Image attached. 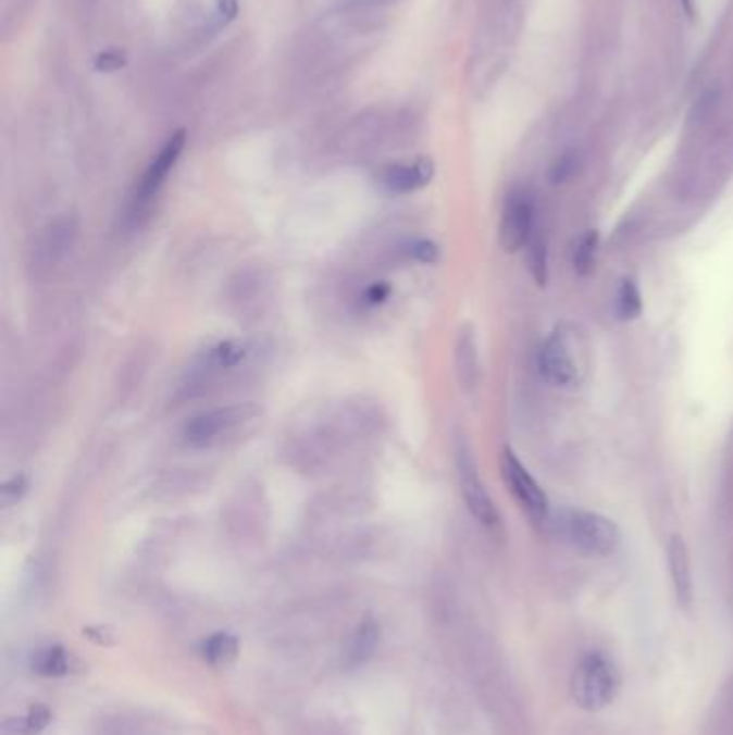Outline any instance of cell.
<instances>
[{
	"label": "cell",
	"mask_w": 733,
	"mask_h": 735,
	"mask_svg": "<svg viewBox=\"0 0 733 735\" xmlns=\"http://www.w3.org/2000/svg\"><path fill=\"white\" fill-rule=\"evenodd\" d=\"M622 688V673L611 656L592 649L581 656L570 677L572 701L585 712H600L609 708Z\"/></svg>",
	"instance_id": "6da1fadb"
},
{
	"label": "cell",
	"mask_w": 733,
	"mask_h": 735,
	"mask_svg": "<svg viewBox=\"0 0 733 735\" xmlns=\"http://www.w3.org/2000/svg\"><path fill=\"white\" fill-rule=\"evenodd\" d=\"M550 525L568 545L592 557H609L622 547L620 525L600 512L566 508L550 519Z\"/></svg>",
	"instance_id": "7a4b0ae2"
},
{
	"label": "cell",
	"mask_w": 733,
	"mask_h": 735,
	"mask_svg": "<svg viewBox=\"0 0 733 735\" xmlns=\"http://www.w3.org/2000/svg\"><path fill=\"white\" fill-rule=\"evenodd\" d=\"M543 378L552 387H576L589 370V351L585 338L566 325L555 327L538 353Z\"/></svg>",
	"instance_id": "3957f363"
},
{
	"label": "cell",
	"mask_w": 733,
	"mask_h": 735,
	"mask_svg": "<svg viewBox=\"0 0 733 735\" xmlns=\"http://www.w3.org/2000/svg\"><path fill=\"white\" fill-rule=\"evenodd\" d=\"M185 142H187V134L185 129H177L166 142L164 147L158 151V155L149 162L147 171L142 173L140 182L136 185L132 200H129V220L134 224H140V220L147 215V211L151 209L153 200L158 198V194L162 191V187L169 182L171 173L175 171L182 153H184Z\"/></svg>",
	"instance_id": "277c9868"
},
{
	"label": "cell",
	"mask_w": 733,
	"mask_h": 735,
	"mask_svg": "<svg viewBox=\"0 0 733 735\" xmlns=\"http://www.w3.org/2000/svg\"><path fill=\"white\" fill-rule=\"evenodd\" d=\"M257 409L252 404H226L202 411L194 415L184 426V444L191 450H207L218 444L226 435H233L239 426L254 420Z\"/></svg>",
	"instance_id": "5b68a950"
},
{
	"label": "cell",
	"mask_w": 733,
	"mask_h": 735,
	"mask_svg": "<svg viewBox=\"0 0 733 735\" xmlns=\"http://www.w3.org/2000/svg\"><path fill=\"white\" fill-rule=\"evenodd\" d=\"M501 473H504V479H506L510 493L514 495V499L519 501V506L523 508L527 519L536 527L550 525L552 514H550L549 495L538 484V479L530 473V469L523 464V460L519 459L514 454V450L508 448V446L501 450Z\"/></svg>",
	"instance_id": "8992f818"
},
{
	"label": "cell",
	"mask_w": 733,
	"mask_h": 735,
	"mask_svg": "<svg viewBox=\"0 0 733 735\" xmlns=\"http://www.w3.org/2000/svg\"><path fill=\"white\" fill-rule=\"evenodd\" d=\"M457 471H459L460 495L471 516L486 530H497L501 525L499 510L495 501L490 499V495L486 493V486L480 479L475 460L467 450V446H459L457 450Z\"/></svg>",
	"instance_id": "52a82bcc"
},
{
	"label": "cell",
	"mask_w": 733,
	"mask_h": 735,
	"mask_svg": "<svg viewBox=\"0 0 733 735\" xmlns=\"http://www.w3.org/2000/svg\"><path fill=\"white\" fill-rule=\"evenodd\" d=\"M534 198L525 189L512 191L501 209L499 244L506 252L523 250L534 237Z\"/></svg>",
	"instance_id": "ba28073f"
},
{
	"label": "cell",
	"mask_w": 733,
	"mask_h": 735,
	"mask_svg": "<svg viewBox=\"0 0 733 735\" xmlns=\"http://www.w3.org/2000/svg\"><path fill=\"white\" fill-rule=\"evenodd\" d=\"M78 231H80V222L72 213L61 215L54 222H50L33 248V265L37 270H50L59 265L76 246Z\"/></svg>",
	"instance_id": "9c48e42d"
},
{
	"label": "cell",
	"mask_w": 733,
	"mask_h": 735,
	"mask_svg": "<svg viewBox=\"0 0 733 735\" xmlns=\"http://www.w3.org/2000/svg\"><path fill=\"white\" fill-rule=\"evenodd\" d=\"M667 565L673 583V591L678 598V605L684 611L693 609L695 602V583H693V565H691V552L680 534H673L667 543Z\"/></svg>",
	"instance_id": "30bf717a"
},
{
	"label": "cell",
	"mask_w": 733,
	"mask_h": 735,
	"mask_svg": "<svg viewBox=\"0 0 733 735\" xmlns=\"http://www.w3.org/2000/svg\"><path fill=\"white\" fill-rule=\"evenodd\" d=\"M435 164L428 158H420L405 164H392L381 171L378 182L392 194H411L433 182Z\"/></svg>",
	"instance_id": "8fae6325"
},
{
	"label": "cell",
	"mask_w": 733,
	"mask_h": 735,
	"mask_svg": "<svg viewBox=\"0 0 733 735\" xmlns=\"http://www.w3.org/2000/svg\"><path fill=\"white\" fill-rule=\"evenodd\" d=\"M455 366L460 387L471 391L480 381V356H477V340L475 332L467 325L460 329L455 347Z\"/></svg>",
	"instance_id": "7c38bea8"
},
{
	"label": "cell",
	"mask_w": 733,
	"mask_h": 735,
	"mask_svg": "<svg viewBox=\"0 0 733 735\" xmlns=\"http://www.w3.org/2000/svg\"><path fill=\"white\" fill-rule=\"evenodd\" d=\"M378 637H381V628L372 618H366L364 622H360L358 628L351 633L349 641L345 645L343 664L349 667V669H356V667L368 662L374 656Z\"/></svg>",
	"instance_id": "4fadbf2b"
},
{
	"label": "cell",
	"mask_w": 733,
	"mask_h": 735,
	"mask_svg": "<svg viewBox=\"0 0 733 735\" xmlns=\"http://www.w3.org/2000/svg\"><path fill=\"white\" fill-rule=\"evenodd\" d=\"M76 667L74 656L63 645H46L35 649L30 656V669L44 677H63L70 675Z\"/></svg>",
	"instance_id": "5bb4252c"
},
{
	"label": "cell",
	"mask_w": 733,
	"mask_h": 735,
	"mask_svg": "<svg viewBox=\"0 0 733 735\" xmlns=\"http://www.w3.org/2000/svg\"><path fill=\"white\" fill-rule=\"evenodd\" d=\"M200 653L202 658L211 664V667H226L231 664L237 653H239V641L235 635L231 633H215L211 635L209 639L202 641V647H200Z\"/></svg>",
	"instance_id": "9a60e30c"
},
{
	"label": "cell",
	"mask_w": 733,
	"mask_h": 735,
	"mask_svg": "<svg viewBox=\"0 0 733 735\" xmlns=\"http://www.w3.org/2000/svg\"><path fill=\"white\" fill-rule=\"evenodd\" d=\"M250 353H252V347L248 340H226L209 351L207 364L215 370H228V368L239 366L241 362H246Z\"/></svg>",
	"instance_id": "2e32d148"
},
{
	"label": "cell",
	"mask_w": 733,
	"mask_h": 735,
	"mask_svg": "<svg viewBox=\"0 0 733 735\" xmlns=\"http://www.w3.org/2000/svg\"><path fill=\"white\" fill-rule=\"evenodd\" d=\"M598 246H600V233L598 231H585L574 248H572V270L576 276H587L594 270L596 263V254H598Z\"/></svg>",
	"instance_id": "e0dca14e"
},
{
	"label": "cell",
	"mask_w": 733,
	"mask_h": 735,
	"mask_svg": "<svg viewBox=\"0 0 733 735\" xmlns=\"http://www.w3.org/2000/svg\"><path fill=\"white\" fill-rule=\"evenodd\" d=\"M643 312V297L635 277H624L618 288L616 314L620 321H635Z\"/></svg>",
	"instance_id": "ac0fdd59"
},
{
	"label": "cell",
	"mask_w": 733,
	"mask_h": 735,
	"mask_svg": "<svg viewBox=\"0 0 733 735\" xmlns=\"http://www.w3.org/2000/svg\"><path fill=\"white\" fill-rule=\"evenodd\" d=\"M52 721V714L46 706H33L22 719H15L13 725L15 727V735H37L41 734Z\"/></svg>",
	"instance_id": "d6986e66"
},
{
	"label": "cell",
	"mask_w": 733,
	"mask_h": 735,
	"mask_svg": "<svg viewBox=\"0 0 733 735\" xmlns=\"http://www.w3.org/2000/svg\"><path fill=\"white\" fill-rule=\"evenodd\" d=\"M530 246V272L538 286H547L549 279V250L547 241L541 237H532Z\"/></svg>",
	"instance_id": "ffe728a7"
},
{
	"label": "cell",
	"mask_w": 733,
	"mask_h": 735,
	"mask_svg": "<svg viewBox=\"0 0 733 735\" xmlns=\"http://www.w3.org/2000/svg\"><path fill=\"white\" fill-rule=\"evenodd\" d=\"M405 252H407V259H411V261H415V263H422V265H433V263H437L439 257H442L439 246H437L435 241H431V239H418V241H411V244L405 248Z\"/></svg>",
	"instance_id": "44dd1931"
},
{
	"label": "cell",
	"mask_w": 733,
	"mask_h": 735,
	"mask_svg": "<svg viewBox=\"0 0 733 735\" xmlns=\"http://www.w3.org/2000/svg\"><path fill=\"white\" fill-rule=\"evenodd\" d=\"M576 166H579V160H576L574 153L561 155V158L555 160V164L550 166V182H552V184H563V182L572 179V175L576 173Z\"/></svg>",
	"instance_id": "7402d4cb"
},
{
	"label": "cell",
	"mask_w": 733,
	"mask_h": 735,
	"mask_svg": "<svg viewBox=\"0 0 733 735\" xmlns=\"http://www.w3.org/2000/svg\"><path fill=\"white\" fill-rule=\"evenodd\" d=\"M125 65H127V59H125V54H121L119 50H103V52H99L97 59H95V70H97V72H105V74L119 72V70H123Z\"/></svg>",
	"instance_id": "603a6c76"
},
{
	"label": "cell",
	"mask_w": 733,
	"mask_h": 735,
	"mask_svg": "<svg viewBox=\"0 0 733 735\" xmlns=\"http://www.w3.org/2000/svg\"><path fill=\"white\" fill-rule=\"evenodd\" d=\"M83 633L89 641L101 645V647H110V645L116 644V633L110 626H89Z\"/></svg>",
	"instance_id": "cb8c5ba5"
},
{
	"label": "cell",
	"mask_w": 733,
	"mask_h": 735,
	"mask_svg": "<svg viewBox=\"0 0 733 735\" xmlns=\"http://www.w3.org/2000/svg\"><path fill=\"white\" fill-rule=\"evenodd\" d=\"M26 490V479L22 477V475H13L9 482H4V486H2V499H4V503L9 506V503H13V501H17L20 497H22V493Z\"/></svg>",
	"instance_id": "d4e9b609"
},
{
	"label": "cell",
	"mask_w": 733,
	"mask_h": 735,
	"mask_svg": "<svg viewBox=\"0 0 733 735\" xmlns=\"http://www.w3.org/2000/svg\"><path fill=\"white\" fill-rule=\"evenodd\" d=\"M389 292H392V288L387 284L374 282L372 286H368L366 290H364V303L366 306H378V303H383L389 297Z\"/></svg>",
	"instance_id": "484cf974"
},
{
	"label": "cell",
	"mask_w": 733,
	"mask_h": 735,
	"mask_svg": "<svg viewBox=\"0 0 733 735\" xmlns=\"http://www.w3.org/2000/svg\"><path fill=\"white\" fill-rule=\"evenodd\" d=\"M218 11L226 20H233L239 13V2L237 0H218Z\"/></svg>",
	"instance_id": "4316f807"
},
{
	"label": "cell",
	"mask_w": 733,
	"mask_h": 735,
	"mask_svg": "<svg viewBox=\"0 0 733 735\" xmlns=\"http://www.w3.org/2000/svg\"><path fill=\"white\" fill-rule=\"evenodd\" d=\"M684 2V9L688 13V17H695V9H693V0H682Z\"/></svg>",
	"instance_id": "83f0119b"
}]
</instances>
